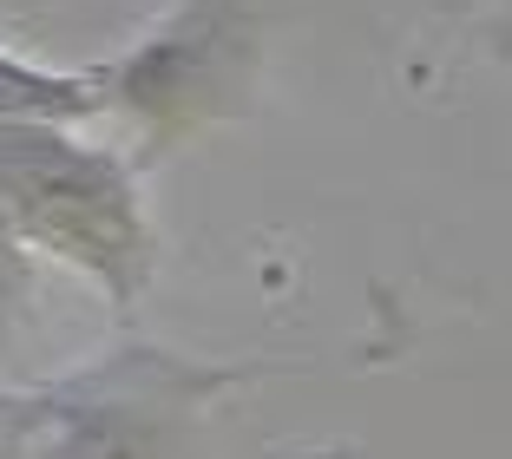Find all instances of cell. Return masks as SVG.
Segmentation results:
<instances>
[{"label":"cell","mask_w":512,"mask_h":459,"mask_svg":"<svg viewBox=\"0 0 512 459\" xmlns=\"http://www.w3.org/2000/svg\"><path fill=\"white\" fill-rule=\"evenodd\" d=\"M7 119H53V125L99 119V66L60 73V66H33L0 46V125Z\"/></svg>","instance_id":"277c9868"},{"label":"cell","mask_w":512,"mask_h":459,"mask_svg":"<svg viewBox=\"0 0 512 459\" xmlns=\"http://www.w3.org/2000/svg\"><path fill=\"white\" fill-rule=\"evenodd\" d=\"M243 368L125 341L46 387H0V459H197V427Z\"/></svg>","instance_id":"7a4b0ae2"},{"label":"cell","mask_w":512,"mask_h":459,"mask_svg":"<svg viewBox=\"0 0 512 459\" xmlns=\"http://www.w3.org/2000/svg\"><path fill=\"white\" fill-rule=\"evenodd\" d=\"M256 46L250 0H184L158 33L99 66V112H125L145 138H178L243 86Z\"/></svg>","instance_id":"3957f363"},{"label":"cell","mask_w":512,"mask_h":459,"mask_svg":"<svg viewBox=\"0 0 512 459\" xmlns=\"http://www.w3.org/2000/svg\"><path fill=\"white\" fill-rule=\"evenodd\" d=\"M46 256L132 309L158 269V230L145 217L132 164L73 138L53 119L0 125V256Z\"/></svg>","instance_id":"6da1fadb"}]
</instances>
